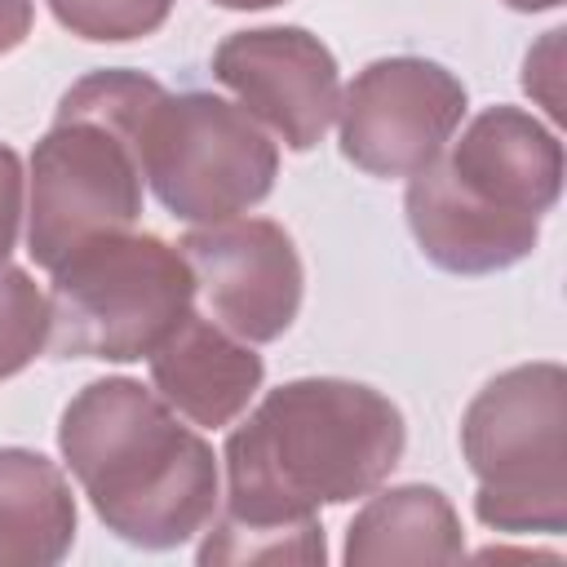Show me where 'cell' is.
<instances>
[{"label":"cell","mask_w":567,"mask_h":567,"mask_svg":"<svg viewBox=\"0 0 567 567\" xmlns=\"http://www.w3.org/2000/svg\"><path fill=\"white\" fill-rule=\"evenodd\" d=\"M523 89L558 120L563 115V31H545V40L523 62Z\"/></svg>","instance_id":"obj_16"},{"label":"cell","mask_w":567,"mask_h":567,"mask_svg":"<svg viewBox=\"0 0 567 567\" xmlns=\"http://www.w3.org/2000/svg\"><path fill=\"white\" fill-rule=\"evenodd\" d=\"M49 9L80 40L124 44L159 31L173 0H49Z\"/></svg>","instance_id":"obj_15"},{"label":"cell","mask_w":567,"mask_h":567,"mask_svg":"<svg viewBox=\"0 0 567 567\" xmlns=\"http://www.w3.org/2000/svg\"><path fill=\"white\" fill-rule=\"evenodd\" d=\"M261 354L195 310L151 350L155 394L199 430L230 425L261 390Z\"/></svg>","instance_id":"obj_11"},{"label":"cell","mask_w":567,"mask_h":567,"mask_svg":"<svg viewBox=\"0 0 567 567\" xmlns=\"http://www.w3.org/2000/svg\"><path fill=\"white\" fill-rule=\"evenodd\" d=\"M465 84L430 58L368 62L341 93V155L372 177L421 173L456 133Z\"/></svg>","instance_id":"obj_8"},{"label":"cell","mask_w":567,"mask_h":567,"mask_svg":"<svg viewBox=\"0 0 567 567\" xmlns=\"http://www.w3.org/2000/svg\"><path fill=\"white\" fill-rule=\"evenodd\" d=\"M195 275V297H204L208 319L248 346L275 341L292 328L301 310V257L292 235L266 217H226L195 226L182 244Z\"/></svg>","instance_id":"obj_9"},{"label":"cell","mask_w":567,"mask_h":567,"mask_svg":"<svg viewBox=\"0 0 567 567\" xmlns=\"http://www.w3.org/2000/svg\"><path fill=\"white\" fill-rule=\"evenodd\" d=\"M49 346V297L18 266H0V381Z\"/></svg>","instance_id":"obj_14"},{"label":"cell","mask_w":567,"mask_h":567,"mask_svg":"<svg viewBox=\"0 0 567 567\" xmlns=\"http://www.w3.org/2000/svg\"><path fill=\"white\" fill-rule=\"evenodd\" d=\"M31 31V0H0V53L18 49Z\"/></svg>","instance_id":"obj_18"},{"label":"cell","mask_w":567,"mask_h":567,"mask_svg":"<svg viewBox=\"0 0 567 567\" xmlns=\"http://www.w3.org/2000/svg\"><path fill=\"white\" fill-rule=\"evenodd\" d=\"M213 75L288 151H310L315 142H323L341 106L337 58L319 35L301 27L226 35L213 53Z\"/></svg>","instance_id":"obj_10"},{"label":"cell","mask_w":567,"mask_h":567,"mask_svg":"<svg viewBox=\"0 0 567 567\" xmlns=\"http://www.w3.org/2000/svg\"><path fill=\"white\" fill-rule=\"evenodd\" d=\"M22 226V164L9 146H0V266L9 261Z\"/></svg>","instance_id":"obj_17"},{"label":"cell","mask_w":567,"mask_h":567,"mask_svg":"<svg viewBox=\"0 0 567 567\" xmlns=\"http://www.w3.org/2000/svg\"><path fill=\"white\" fill-rule=\"evenodd\" d=\"M75 540L66 474L27 447H0V567H49Z\"/></svg>","instance_id":"obj_13"},{"label":"cell","mask_w":567,"mask_h":567,"mask_svg":"<svg viewBox=\"0 0 567 567\" xmlns=\"http://www.w3.org/2000/svg\"><path fill=\"white\" fill-rule=\"evenodd\" d=\"M509 9H518V13H540V9H558L563 0H505Z\"/></svg>","instance_id":"obj_19"},{"label":"cell","mask_w":567,"mask_h":567,"mask_svg":"<svg viewBox=\"0 0 567 567\" xmlns=\"http://www.w3.org/2000/svg\"><path fill=\"white\" fill-rule=\"evenodd\" d=\"M221 9H270V4H284V0H213Z\"/></svg>","instance_id":"obj_20"},{"label":"cell","mask_w":567,"mask_h":567,"mask_svg":"<svg viewBox=\"0 0 567 567\" xmlns=\"http://www.w3.org/2000/svg\"><path fill=\"white\" fill-rule=\"evenodd\" d=\"M563 190L558 137L518 106H487L408 182V226L421 252L452 275H492L523 261Z\"/></svg>","instance_id":"obj_3"},{"label":"cell","mask_w":567,"mask_h":567,"mask_svg":"<svg viewBox=\"0 0 567 567\" xmlns=\"http://www.w3.org/2000/svg\"><path fill=\"white\" fill-rule=\"evenodd\" d=\"M164 93L142 71H93L66 89L31 155L27 252L40 270L133 230L142 213V128Z\"/></svg>","instance_id":"obj_4"},{"label":"cell","mask_w":567,"mask_h":567,"mask_svg":"<svg viewBox=\"0 0 567 567\" xmlns=\"http://www.w3.org/2000/svg\"><path fill=\"white\" fill-rule=\"evenodd\" d=\"M275 173L270 133L226 97L164 93L142 128V177L182 221L208 226L248 213L270 195Z\"/></svg>","instance_id":"obj_7"},{"label":"cell","mask_w":567,"mask_h":567,"mask_svg":"<svg viewBox=\"0 0 567 567\" xmlns=\"http://www.w3.org/2000/svg\"><path fill=\"white\" fill-rule=\"evenodd\" d=\"M49 275L44 350L58 359H151L195 301V275L182 248L159 235H106L71 252Z\"/></svg>","instance_id":"obj_6"},{"label":"cell","mask_w":567,"mask_h":567,"mask_svg":"<svg viewBox=\"0 0 567 567\" xmlns=\"http://www.w3.org/2000/svg\"><path fill=\"white\" fill-rule=\"evenodd\" d=\"M465 532L452 501L439 487L408 483L377 492L346 527L350 567H394V563H461Z\"/></svg>","instance_id":"obj_12"},{"label":"cell","mask_w":567,"mask_h":567,"mask_svg":"<svg viewBox=\"0 0 567 567\" xmlns=\"http://www.w3.org/2000/svg\"><path fill=\"white\" fill-rule=\"evenodd\" d=\"M461 452L478 478L483 527L558 536L567 527V372L523 363L492 377L465 408Z\"/></svg>","instance_id":"obj_5"},{"label":"cell","mask_w":567,"mask_h":567,"mask_svg":"<svg viewBox=\"0 0 567 567\" xmlns=\"http://www.w3.org/2000/svg\"><path fill=\"white\" fill-rule=\"evenodd\" d=\"M403 443V412L372 385L301 377L270 390L226 439V501L199 563H323L319 505L377 492Z\"/></svg>","instance_id":"obj_1"},{"label":"cell","mask_w":567,"mask_h":567,"mask_svg":"<svg viewBox=\"0 0 567 567\" xmlns=\"http://www.w3.org/2000/svg\"><path fill=\"white\" fill-rule=\"evenodd\" d=\"M58 447L93 514L128 545L173 549L217 514L213 447L142 381L84 385L62 412Z\"/></svg>","instance_id":"obj_2"}]
</instances>
